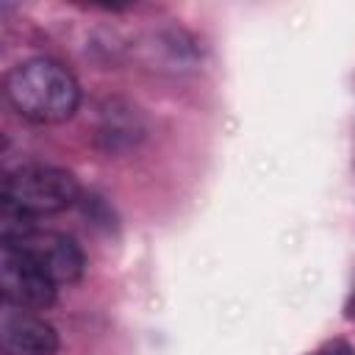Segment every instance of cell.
Masks as SVG:
<instances>
[{"label": "cell", "instance_id": "ba28073f", "mask_svg": "<svg viewBox=\"0 0 355 355\" xmlns=\"http://www.w3.org/2000/svg\"><path fill=\"white\" fill-rule=\"evenodd\" d=\"M344 319H347V322H355V283H352L349 297H347V302H344Z\"/></svg>", "mask_w": 355, "mask_h": 355}, {"label": "cell", "instance_id": "6da1fadb", "mask_svg": "<svg viewBox=\"0 0 355 355\" xmlns=\"http://www.w3.org/2000/svg\"><path fill=\"white\" fill-rule=\"evenodd\" d=\"M3 92L8 105L33 125H61L80 105L75 75L53 58H28L6 72Z\"/></svg>", "mask_w": 355, "mask_h": 355}, {"label": "cell", "instance_id": "52a82bcc", "mask_svg": "<svg viewBox=\"0 0 355 355\" xmlns=\"http://www.w3.org/2000/svg\"><path fill=\"white\" fill-rule=\"evenodd\" d=\"M313 355H355L352 347L347 341H327L324 347H319Z\"/></svg>", "mask_w": 355, "mask_h": 355}, {"label": "cell", "instance_id": "5b68a950", "mask_svg": "<svg viewBox=\"0 0 355 355\" xmlns=\"http://www.w3.org/2000/svg\"><path fill=\"white\" fill-rule=\"evenodd\" d=\"M0 349H3V355H55L58 352V333L39 313L3 302Z\"/></svg>", "mask_w": 355, "mask_h": 355}, {"label": "cell", "instance_id": "277c9868", "mask_svg": "<svg viewBox=\"0 0 355 355\" xmlns=\"http://www.w3.org/2000/svg\"><path fill=\"white\" fill-rule=\"evenodd\" d=\"M55 280L19 247L0 250V297L6 305L25 311H47L55 302Z\"/></svg>", "mask_w": 355, "mask_h": 355}, {"label": "cell", "instance_id": "8992f818", "mask_svg": "<svg viewBox=\"0 0 355 355\" xmlns=\"http://www.w3.org/2000/svg\"><path fill=\"white\" fill-rule=\"evenodd\" d=\"M144 136V125L136 114V108L125 105V103H108V108H103V119L100 128L94 133L97 147L105 153H122L139 144V139Z\"/></svg>", "mask_w": 355, "mask_h": 355}, {"label": "cell", "instance_id": "7a4b0ae2", "mask_svg": "<svg viewBox=\"0 0 355 355\" xmlns=\"http://www.w3.org/2000/svg\"><path fill=\"white\" fill-rule=\"evenodd\" d=\"M0 205L25 216L61 214L83 200L80 183L72 172L53 164H22L3 178Z\"/></svg>", "mask_w": 355, "mask_h": 355}, {"label": "cell", "instance_id": "3957f363", "mask_svg": "<svg viewBox=\"0 0 355 355\" xmlns=\"http://www.w3.org/2000/svg\"><path fill=\"white\" fill-rule=\"evenodd\" d=\"M0 239H3V244L19 247L28 255H33L36 263L55 283H75L83 277L86 255H83L80 244L67 233L42 230L36 225V219L19 216V219L6 222V227L0 230Z\"/></svg>", "mask_w": 355, "mask_h": 355}]
</instances>
